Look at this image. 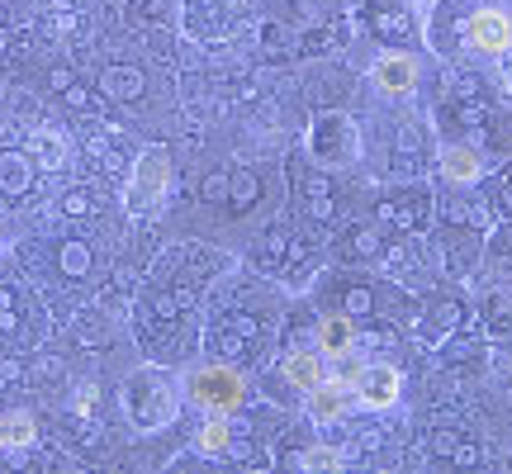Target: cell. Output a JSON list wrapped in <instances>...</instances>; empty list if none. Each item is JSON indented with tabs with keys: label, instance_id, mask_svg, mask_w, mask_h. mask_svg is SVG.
Wrapping results in <instances>:
<instances>
[{
	"label": "cell",
	"instance_id": "cell-1",
	"mask_svg": "<svg viewBox=\"0 0 512 474\" xmlns=\"http://www.w3.org/2000/svg\"><path fill=\"white\" fill-rule=\"evenodd\" d=\"M124 408H128V418H133V427L157 432V427H166V422L181 413V380L157 370V365H143L124 384Z\"/></svg>",
	"mask_w": 512,
	"mask_h": 474
},
{
	"label": "cell",
	"instance_id": "cell-2",
	"mask_svg": "<svg viewBox=\"0 0 512 474\" xmlns=\"http://www.w3.org/2000/svg\"><path fill=\"white\" fill-rule=\"evenodd\" d=\"M166 185H171V157H166V147H147L143 157L133 162V171H128L124 204L133 214H147V209L162 204Z\"/></svg>",
	"mask_w": 512,
	"mask_h": 474
},
{
	"label": "cell",
	"instance_id": "cell-3",
	"mask_svg": "<svg viewBox=\"0 0 512 474\" xmlns=\"http://www.w3.org/2000/svg\"><path fill=\"white\" fill-rule=\"evenodd\" d=\"M185 394L200 403L204 413H233L242 403V380L238 370H228V365H200V370H190Z\"/></svg>",
	"mask_w": 512,
	"mask_h": 474
},
{
	"label": "cell",
	"instance_id": "cell-4",
	"mask_svg": "<svg viewBox=\"0 0 512 474\" xmlns=\"http://www.w3.org/2000/svg\"><path fill=\"white\" fill-rule=\"evenodd\" d=\"M465 48L484 57L512 53V10L503 5H479L465 15Z\"/></svg>",
	"mask_w": 512,
	"mask_h": 474
},
{
	"label": "cell",
	"instance_id": "cell-5",
	"mask_svg": "<svg viewBox=\"0 0 512 474\" xmlns=\"http://www.w3.org/2000/svg\"><path fill=\"white\" fill-rule=\"evenodd\" d=\"M351 389H356V403H361V408H370V413H384V408H394V403H399L403 375L394 370V365L370 361V365H361V370L351 375Z\"/></svg>",
	"mask_w": 512,
	"mask_h": 474
},
{
	"label": "cell",
	"instance_id": "cell-6",
	"mask_svg": "<svg viewBox=\"0 0 512 474\" xmlns=\"http://www.w3.org/2000/svg\"><path fill=\"white\" fill-rule=\"evenodd\" d=\"M351 403H356V389H351V380H323L309 394V413H313V422H337L351 408Z\"/></svg>",
	"mask_w": 512,
	"mask_h": 474
},
{
	"label": "cell",
	"instance_id": "cell-7",
	"mask_svg": "<svg viewBox=\"0 0 512 474\" xmlns=\"http://www.w3.org/2000/svg\"><path fill=\"white\" fill-rule=\"evenodd\" d=\"M370 76H375V86L389 95H408L413 91V81H418V62L408 53H384L375 67H370Z\"/></svg>",
	"mask_w": 512,
	"mask_h": 474
},
{
	"label": "cell",
	"instance_id": "cell-8",
	"mask_svg": "<svg viewBox=\"0 0 512 474\" xmlns=\"http://www.w3.org/2000/svg\"><path fill=\"white\" fill-rule=\"evenodd\" d=\"M441 171H446V181L470 185V181H479L484 157H479V147H470V143H451L446 152H441Z\"/></svg>",
	"mask_w": 512,
	"mask_h": 474
},
{
	"label": "cell",
	"instance_id": "cell-9",
	"mask_svg": "<svg viewBox=\"0 0 512 474\" xmlns=\"http://www.w3.org/2000/svg\"><path fill=\"white\" fill-rule=\"evenodd\" d=\"M285 375H290V384L299 389V394H313L318 384L328 380V370H323V356H318V351H294L290 361H285Z\"/></svg>",
	"mask_w": 512,
	"mask_h": 474
},
{
	"label": "cell",
	"instance_id": "cell-10",
	"mask_svg": "<svg viewBox=\"0 0 512 474\" xmlns=\"http://www.w3.org/2000/svg\"><path fill=\"white\" fill-rule=\"evenodd\" d=\"M29 157H34L43 171L67 166V143H62V133H53V128H38V133H29Z\"/></svg>",
	"mask_w": 512,
	"mask_h": 474
},
{
	"label": "cell",
	"instance_id": "cell-11",
	"mask_svg": "<svg viewBox=\"0 0 512 474\" xmlns=\"http://www.w3.org/2000/svg\"><path fill=\"white\" fill-rule=\"evenodd\" d=\"M318 347H323V356H347L351 318H323V323H318Z\"/></svg>",
	"mask_w": 512,
	"mask_h": 474
},
{
	"label": "cell",
	"instance_id": "cell-12",
	"mask_svg": "<svg viewBox=\"0 0 512 474\" xmlns=\"http://www.w3.org/2000/svg\"><path fill=\"white\" fill-rule=\"evenodd\" d=\"M34 441V418L29 413H0V451H15Z\"/></svg>",
	"mask_w": 512,
	"mask_h": 474
},
{
	"label": "cell",
	"instance_id": "cell-13",
	"mask_svg": "<svg viewBox=\"0 0 512 474\" xmlns=\"http://www.w3.org/2000/svg\"><path fill=\"white\" fill-rule=\"evenodd\" d=\"M223 446H228V413H209V422L200 427V451L219 456Z\"/></svg>",
	"mask_w": 512,
	"mask_h": 474
},
{
	"label": "cell",
	"instance_id": "cell-14",
	"mask_svg": "<svg viewBox=\"0 0 512 474\" xmlns=\"http://www.w3.org/2000/svg\"><path fill=\"white\" fill-rule=\"evenodd\" d=\"M299 465H304V470H337L342 460H337V451H328V446H313V451H304Z\"/></svg>",
	"mask_w": 512,
	"mask_h": 474
},
{
	"label": "cell",
	"instance_id": "cell-15",
	"mask_svg": "<svg viewBox=\"0 0 512 474\" xmlns=\"http://www.w3.org/2000/svg\"><path fill=\"white\" fill-rule=\"evenodd\" d=\"M19 166H24V162H19V157H5V162H0V181L10 185V190H15V185L24 181V171H19Z\"/></svg>",
	"mask_w": 512,
	"mask_h": 474
},
{
	"label": "cell",
	"instance_id": "cell-16",
	"mask_svg": "<svg viewBox=\"0 0 512 474\" xmlns=\"http://www.w3.org/2000/svg\"><path fill=\"white\" fill-rule=\"evenodd\" d=\"M503 86H508V95H512V57L503 62Z\"/></svg>",
	"mask_w": 512,
	"mask_h": 474
}]
</instances>
